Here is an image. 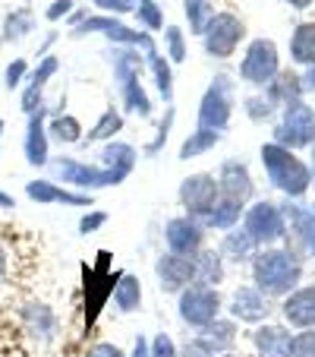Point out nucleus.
<instances>
[{"label":"nucleus","mask_w":315,"mask_h":357,"mask_svg":"<svg viewBox=\"0 0 315 357\" xmlns=\"http://www.w3.org/2000/svg\"><path fill=\"white\" fill-rule=\"evenodd\" d=\"M252 282L261 294L287 297L302 282V259L290 247H261L252 257Z\"/></svg>","instance_id":"1"},{"label":"nucleus","mask_w":315,"mask_h":357,"mask_svg":"<svg viewBox=\"0 0 315 357\" xmlns=\"http://www.w3.org/2000/svg\"><path fill=\"white\" fill-rule=\"evenodd\" d=\"M259 158H261V168L268 174L271 187L281 190L287 199H300V196L309 193L312 171H309V165L296 155L293 149H284L277 142H265L259 149Z\"/></svg>","instance_id":"2"},{"label":"nucleus","mask_w":315,"mask_h":357,"mask_svg":"<svg viewBox=\"0 0 315 357\" xmlns=\"http://www.w3.org/2000/svg\"><path fill=\"white\" fill-rule=\"evenodd\" d=\"M111 67H114V79L127 111H133L139 117H152V98L142 89L145 54H139V47H114L111 51Z\"/></svg>","instance_id":"3"},{"label":"nucleus","mask_w":315,"mask_h":357,"mask_svg":"<svg viewBox=\"0 0 315 357\" xmlns=\"http://www.w3.org/2000/svg\"><path fill=\"white\" fill-rule=\"evenodd\" d=\"M277 146L284 149H309L315 146V111L312 105H306L302 98L290 101V105H284L281 111V123H277L275 130V139Z\"/></svg>","instance_id":"4"},{"label":"nucleus","mask_w":315,"mask_h":357,"mask_svg":"<svg viewBox=\"0 0 315 357\" xmlns=\"http://www.w3.org/2000/svg\"><path fill=\"white\" fill-rule=\"evenodd\" d=\"M281 73V54H277V45L271 38H252L246 47V54L240 61V79L249 86H271Z\"/></svg>","instance_id":"5"},{"label":"nucleus","mask_w":315,"mask_h":357,"mask_svg":"<svg viewBox=\"0 0 315 357\" xmlns=\"http://www.w3.org/2000/svg\"><path fill=\"white\" fill-rule=\"evenodd\" d=\"M221 307H224V301L218 294V288H208V284L193 282L186 291L177 294V313L193 329H205L208 323H215L221 317Z\"/></svg>","instance_id":"6"},{"label":"nucleus","mask_w":315,"mask_h":357,"mask_svg":"<svg viewBox=\"0 0 315 357\" xmlns=\"http://www.w3.org/2000/svg\"><path fill=\"white\" fill-rule=\"evenodd\" d=\"M243 228L249 231L255 243L261 247H275L287 237V218H284V209L277 202H268V199H259L252 202L243 215Z\"/></svg>","instance_id":"7"},{"label":"nucleus","mask_w":315,"mask_h":357,"mask_svg":"<svg viewBox=\"0 0 315 357\" xmlns=\"http://www.w3.org/2000/svg\"><path fill=\"white\" fill-rule=\"evenodd\" d=\"M230 117H234V79L218 73L199 101V130H218V133H224Z\"/></svg>","instance_id":"8"},{"label":"nucleus","mask_w":315,"mask_h":357,"mask_svg":"<svg viewBox=\"0 0 315 357\" xmlns=\"http://www.w3.org/2000/svg\"><path fill=\"white\" fill-rule=\"evenodd\" d=\"M177 196H180L183 212H186L189 218H195V222L205 225V218L211 215V209H215L218 199H221V187H218V177L215 174L199 171V174L183 177Z\"/></svg>","instance_id":"9"},{"label":"nucleus","mask_w":315,"mask_h":357,"mask_svg":"<svg viewBox=\"0 0 315 357\" xmlns=\"http://www.w3.org/2000/svg\"><path fill=\"white\" fill-rule=\"evenodd\" d=\"M243 38H246V22H243L236 13L224 10V13L211 16L205 35H202V45H205V54L208 57L227 61V57L236 54V47H240Z\"/></svg>","instance_id":"10"},{"label":"nucleus","mask_w":315,"mask_h":357,"mask_svg":"<svg viewBox=\"0 0 315 357\" xmlns=\"http://www.w3.org/2000/svg\"><path fill=\"white\" fill-rule=\"evenodd\" d=\"M51 168H54V174L60 177L63 183H73V187H82V190L120 187V183L127 181V174H117V171H108V168H101V165L76 162V158H54Z\"/></svg>","instance_id":"11"},{"label":"nucleus","mask_w":315,"mask_h":357,"mask_svg":"<svg viewBox=\"0 0 315 357\" xmlns=\"http://www.w3.org/2000/svg\"><path fill=\"white\" fill-rule=\"evenodd\" d=\"M164 241H168V253L195 259L202 250H205V225L189 215L168 218V225H164Z\"/></svg>","instance_id":"12"},{"label":"nucleus","mask_w":315,"mask_h":357,"mask_svg":"<svg viewBox=\"0 0 315 357\" xmlns=\"http://www.w3.org/2000/svg\"><path fill=\"white\" fill-rule=\"evenodd\" d=\"M154 275H158V288L164 294H180L195 282V259L177 257V253H161L154 263Z\"/></svg>","instance_id":"13"},{"label":"nucleus","mask_w":315,"mask_h":357,"mask_svg":"<svg viewBox=\"0 0 315 357\" xmlns=\"http://www.w3.org/2000/svg\"><path fill=\"white\" fill-rule=\"evenodd\" d=\"M227 310H230V319H236V323L261 326L271 317V303L255 284H240V288L234 291V297H230Z\"/></svg>","instance_id":"14"},{"label":"nucleus","mask_w":315,"mask_h":357,"mask_svg":"<svg viewBox=\"0 0 315 357\" xmlns=\"http://www.w3.org/2000/svg\"><path fill=\"white\" fill-rule=\"evenodd\" d=\"M218 187H221V196L227 199H236V202H249L255 193V183H252V174H249L246 162L240 158H227L218 171Z\"/></svg>","instance_id":"15"},{"label":"nucleus","mask_w":315,"mask_h":357,"mask_svg":"<svg viewBox=\"0 0 315 357\" xmlns=\"http://www.w3.org/2000/svg\"><path fill=\"white\" fill-rule=\"evenodd\" d=\"M281 313L293 329H315V284L290 291L281 303Z\"/></svg>","instance_id":"16"},{"label":"nucleus","mask_w":315,"mask_h":357,"mask_svg":"<svg viewBox=\"0 0 315 357\" xmlns=\"http://www.w3.org/2000/svg\"><path fill=\"white\" fill-rule=\"evenodd\" d=\"M290 344H293V332L287 326L261 323L252 332V348L259 351V357H290Z\"/></svg>","instance_id":"17"},{"label":"nucleus","mask_w":315,"mask_h":357,"mask_svg":"<svg viewBox=\"0 0 315 357\" xmlns=\"http://www.w3.org/2000/svg\"><path fill=\"white\" fill-rule=\"evenodd\" d=\"M26 196L35 199L38 206H51V202H63V206H92L88 193H73L67 187H57L54 181H29Z\"/></svg>","instance_id":"18"},{"label":"nucleus","mask_w":315,"mask_h":357,"mask_svg":"<svg viewBox=\"0 0 315 357\" xmlns=\"http://www.w3.org/2000/svg\"><path fill=\"white\" fill-rule=\"evenodd\" d=\"M45 105H41L35 114H29V127H26V142H22V149H26V162L32 165V168H41V165H47V123H45Z\"/></svg>","instance_id":"19"},{"label":"nucleus","mask_w":315,"mask_h":357,"mask_svg":"<svg viewBox=\"0 0 315 357\" xmlns=\"http://www.w3.org/2000/svg\"><path fill=\"white\" fill-rule=\"evenodd\" d=\"M284 209V218H287V228L293 231V237L300 241V247L306 250L309 257H315V209L309 206H281Z\"/></svg>","instance_id":"20"},{"label":"nucleus","mask_w":315,"mask_h":357,"mask_svg":"<svg viewBox=\"0 0 315 357\" xmlns=\"http://www.w3.org/2000/svg\"><path fill=\"white\" fill-rule=\"evenodd\" d=\"M193 338L199 344H205L215 357H221V354H227V351L234 348V342H236V319H221L218 317L215 323H208L205 329H199Z\"/></svg>","instance_id":"21"},{"label":"nucleus","mask_w":315,"mask_h":357,"mask_svg":"<svg viewBox=\"0 0 315 357\" xmlns=\"http://www.w3.org/2000/svg\"><path fill=\"white\" fill-rule=\"evenodd\" d=\"M60 70V63H57V57H41V63L35 67V73L29 76V86H26V92H22V111L26 114H35V111L41 108V92H45V86H47V79Z\"/></svg>","instance_id":"22"},{"label":"nucleus","mask_w":315,"mask_h":357,"mask_svg":"<svg viewBox=\"0 0 315 357\" xmlns=\"http://www.w3.org/2000/svg\"><path fill=\"white\" fill-rule=\"evenodd\" d=\"M221 257L230 259V263H252V257L259 253V243L249 237L246 228H230L224 231V241H221Z\"/></svg>","instance_id":"23"},{"label":"nucleus","mask_w":315,"mask_h":357,"mask_svg":"<svg viewBox=\"0 0 315 357\" xmlns=\"http://www.w3.org/2000/svg\"><path fill=\"white\" fill-rule=\"evenodd\" d=\"M290 61L300 67H315V22L306 20L290 35Z\"/></svg>","instance_id":"24"},{"label":"nucleus","mask_w":315,"mask_h":357,"mask_svg":"<svg viewBox=\"0 0 315 357\" xmlns=\"http://www.w3.org/2000/svg\"><path fill=\"white\" fill-rule=\"evenodd\" d=\"M243 215H246V202H236V199L221 196L218 206L211 209V215L205 218V231H230L240 225Z\"/></svg>","instance_id":"25"},{"label":"nucleus","mask_w":315,"mask_h":357,"mask_svg":"<svg viewBox=\"0 0 315 357\" xmlns=\"http://www.w3.org/2000/svg\"><path fill=\"white\" fill-rule=\"evenodd\" d=\"M145 67L152 70L154 86L161 92V98L170 105V101H174V70H170V61L158 51V47H152V51H145Z\"/></svg>","instance_id":"26"},{"label":"nucleus","mask_w":315,"mask_h":357,"mask_svg":"<svg viewBox=\"0 0 315 357\" xmlns=\"http://www.w3.org/2000/svg\"><path fill=\"white\" fill-rule=\"evenodd\" d=\"M22 319H26V329L32 332L35 338H41V342L54 338L57 317L51 313V307H45V303H29L26 310H22Z\"/></svg>","instance_id":"27"},{"label":"nucleus","mask_w":315,"mask_h":357,"mask_svg":"<svg viewBox=\"0 0 315 357\" xmlns=\"http://www.w3.org/2000/svg\"><path fill=\"white\" fill-rule=\"evenodd\" d=\"M224 282V257L221 250H202L195 257V284L218 288Z\"/></svg>","instance_id":"28"},{"label":"nucleus","mask_w":315,"mask_h":357,"mask_svg":"<svg viewBox=\"0 0 315 357\" xmlns=\"http://www.w3.org/2000/svg\"><path fill=\"white\" fill-rule=\"evenodd\" d=\"M114 303L120 313H136L142 307V282L136 275H120V282L114 284Z\"/></svg>","instance_id":"29"},{"label":"nucleus","mask_w":315,"mask_h":357,"mask_svg":"<svg viewBox=\"0 0 315 357\" xmlns=\"http://www.w3.org/2000/svg\"><path fill=\"white\" fill-rule=\"evenodd\" d=\"M120 130H123V114L114 108V105H111V108L104 111L98 121H95V127L88 130L82 142H86V146H92V142H114V136L120 133Z\"/></svg>","instance_id":"30"},{"label":"nucleus","mask_w":315,"mask_h":357,"mask_svg":"<svg viewBox=\"0 0 315 357\" xmlns=\"http://www.w3.org/2000/svg\"><path fill=\"white\" fill-rule=\"evenodd\" d=\"M221 136L224 133H218V130H199L195 127L193 133L183 139V146H180V158L183 162H189V158H199V155H205V152H211V149L221 142Z\"/></svg>","instance_id":"31"},{"label":"nucleus","mask_w":315,"mask_h":357,"mask_svg":"<svg viewBox=\"0 0 315 357\" xmlns=\"http://www.w3.org/2000/svg\"><path fill=\"white\" fill-rule=\"evenodd\" d=\"M47 130H51V136H54L57 142H63V146H76V142L86 139L82 123L76 121L73 114H54L51 117V123H47Z\"/></svg>","instance_id":"32"},{"label":"nucleus","mask_w":315,"mask_h":357,"mask_svg":"<svg viewBox=\"0 0 315 357\" xmlns=\"http://www.w3.org/2000/svg\"><path fill=\"white\" fill-rule=\"evenodd\" d=\"M186 20H189V32L193 35H205L208 22H211V16H215V3L211 0H186Z\"/></svg>","instance_id":"33"},{"label":"nucleus","mask_w":315,"mask_h":357,"mask_svg":"<svg viewBox=\"0 0 315 357\" xmlns=\"http://www.w3.org/2000/svg\"><path fill=\"white\" fill-rule=\"evenodd\" d=\"M186 38H183V29L177 26H168L164 29V57H168L170 63H183L186 61Z\"/></svg>","instance_id":"34"},{"label":"nucleus","mask_w":315,"mask_h":357,"mask_svg":"<svg viewBox=\"0 0 315 357\" xmlns=\"http://www.w3.org/2000/svg\"><path fill=\"white\" fill-rule=\"evenodd\" d=\"M136 20H139L142 32H164V13L161 7L154 3V0H148V3H142V7H136Z\"/></svg>","instance_id":"35"},{"label":"nucleus","mask_w":315,"mask_h":357,"mask_svg":"<svg viewBox=\"0 0 315 357\" xmlns=\"http://www.w3.org/2000/svg\"><path fill=\"white\" fill-rule=\"evenodd\" d=\"M29 29H32V13H29V10H16L13 16H7V22H3V35H0V38L3 41H19L22 35H29Z\"/></svg>","instance_id":"36"},{"label":"nucleus","mask_w":315,"mask_h":357,"mask_svg":"<svg viewBox=\"0 0 315 357\" xmlns=\"http://www.w3.org/2000/svg\"><path fill=\"white\" fill-rule=\"evenodd\" d=\"M174 117H177L174 108L164 111V121L158 123V133H154V139L145 146V155H148V158H154V155H158V152L164 149V142H168V136H170V127H174Z\"/></svg>","instance_id":"37"},{"label":"nucleus","mask_w":315,"mask_h":357,"mask_svg":"<svg viewBox=\"0 0 315 357\" xmlns=\"http://www.w3.org/2000/svg\"><path fill=\"white\" fill-rule=\"evenodd\" d=\"M290 357H315V329H300V332H293Z\"/></svg>","instance_id":"38"},{"label":"nucleus","mask_w":315,"mask_h":357,"mask_svg":"<svg viewBox=\"0 0 315 357\" xmlns=\"http://www.w3.org/2000/svg\"><path fill=\"white\" fill-rule=\"evenodd\" d=\"M243 108H246V114L252 117V121H268L271 114H275V105H271L268 98H265V95H252V98H246V105H243Z\"/></svg>","instance_id":"39"},{"label":"nucleus","mask_w":315,"mask_h":357,"mask_svg":"<svg viewBox=\"0 0 315 357\" xmlns=\"http://www.w3.org/2000/svg\"><path fill=\"white\" fill-rule=\"evenodd\" d=\"M152 357H180V348L174 344V338L168 332H161V335L152 338Z\"/></svg>","instance_id":"40"},{"label":"nucleus","mask_w":315,"mask_h":357,"mask_svg":"<svg viewBox=\"0 0 315 357\" xmlns=\"http://www.w3.org/2000/svg\"><path fill=\"white\" fill-rule=\"evenodd\" d=\"M95 7L104 16H123V13H136L133 0H95Z\"/></svg>","instance_id":"41"},{"label":"nucleus","mask_w":315,"mask_h":357,"mask_svg":"<svg viewBox=\"0 0 315 357\" xmlns=\"http://www.w3.org/2000/svg\"><path fill=\"white\" fill-rule=\"evenodd\" d=\"M104 225H108V212H88L79 222V234H95V231L104 228Z\"/></svg>","instance_id":"42"},{"label":"nucleus","mask_w":315,"mask_h":357,"mask_svg":"<svg viewBox=\"0 0 315 357\" xmlns=\"http://www.w3.org/2000/svg\"><path fill=\"white\" fill-rule=\"evenodd\" d=\"M86 357H127L123 348H117L114 342H95L92 348L86 351Z\"/></svg>","instance_id":"43"},{"label":"nucleus","mask_w":315,"mask_h":357,"mask_svg":"<svg viewBox=\"0 0 315 357\" xmlns=\"http://www.w3.org/2000/svg\"><path fill=\"white\" fill-rule=\"evenodd\" d=\"M26 70H29L26 61H13V63L7 67V79H3V86H7L10 92H13L16 86H22V76H26Z\"/></svg>","instance_id":"44"},{"label":"nucleus","mask_w":315,"mask_h":357,"mask_svg":"<svg viewBox=\"0 0 315 357\" xmlns=\"http://www.w3.org/2000/svg\"><path fill=\"white\" fill-rule=\"evenodd\" d=\"M180 357H215V354H211V351H208L205 344L195 342V338H189V342L180 348Z\"/></svg>","instance_id":"45"},{"label":"nucleus","mask_w":315,"mask_h":357,"mask_svg":"<svg viewBox=\"0 0 315 357\" xmlns=\"http://www.w3.org/2000/svg\"><path fill=\"white\" fill-rule=\"evenodd\" d=\"M73 10V0H54V7H47V20L57 22L60 16H67Z\"/></svg>","instance_id":"46"},{"label":"nucleus","mask_w":315,"mask_h":357,"mask_svg":"<svg viewBox=\"0 0 315 357\" xmlns=\"http://www.w3.org/2000/svg\"><path fill=\"white\" fill-rule=\"evenodd\" d=\"M129 357H152V342H148L145 335H136L133 342V354Z\"/></svg>","instance_id":"47"},{"label":"nucleus","mask_w":315,"mask_h":357,"mask_svg":"<svg viewBox=\"0 0 315 357\" xmlns=\"http://www.w3.org/2000/svg\"><path fill=\"white\" fill-rule=\"evenodd\" d=\"M300 79H302V92H312V89H315V67H309Z\"/></svg>","instance_id":"48"},{"label":"nucleus","mask_w":315,"mask_h":357,"mask_svg":"<svg viewBox=\"0 0 315 357\" xmlns=\"http://www.w3.org/2000/svg\"><path fill=\"white\" fill-rule=\"evenodd\" d=\"M287 7H293V10H309L315 3V0H284Z\"/></svg>","instance_id":"49"},{"label":"nucleus","mask_w":315,"mask_h":357,"mask_svg":"<svg viewBox=\"0 0 315 357\" xmlns=\"http://www.w3.org/2000/svg\"><path fill=\"white\" fill-rule=\"evenodd\" d=\"M16 206V199L10 193H3V190H0V209H13Z\"/></svg>","instance_id":"50"},{"label":"nucleus","mask_w":315,"mask_h":357,"mask_svg":"<svg viewBox=\"0 0 315 357\" xmlns=\"http://www.w3.org/2000/svg\"><path fill=\"white\" fill-rule=\"evenodd\" d=\"M7 275V253H3V250H0V278Z\"/></svg>","instance_id":"51"},{"label":"nucleus","mask_w":315,"mask_h":357,"mask_svg":"<svg viewBox=\"0 0 315 357\" xmlns=\"http://www.w3.org/2000/svg\"><path fill=\"white\" fill-rule=\"evenodd\" d=\"M221 357H243V354H236V351H227V354H221Z\"/></svg>","instance_id":"52"},{"label":"nucleus","mask_w":315,"mask_h":357,"mask_svg":"<svg viewBox=\"0 0 315 357\" xmlns=\"http://www.w3.org/2000/svg\"><path fill=\"white\" fill-rule=\"evenodd\" d=\"M142 3H148V0H133V7H142Z\"/></svg>","instance_id":"53"},{"label":"nucleus","mask_w":315,"mask_h":357,"mask_svg":"<svg viewBox=\"0 0 315 357\" xmlns=\"http://www.w3.org/2000/svg\"><path fill=\"white\" fill-rule=\"evenodd\" d=\"M0 136H3V121H0Z\"/></svg>","instance_id":"54"},{"label":"nucleus","mask_w":315,"mask_h":357,"mask_svg":"<svg viewBox=\"0 0 315 357\" xmlns=\"http://www.w3.org/2000/svg\"><path fill=\"white\" fill-rule=\"evenodd\" d=\"M0 47H3V38H0Z\"/></svg>","instance_id":"55"}]
</instances>
